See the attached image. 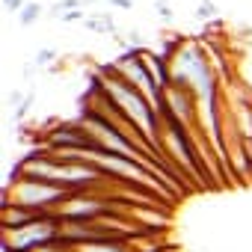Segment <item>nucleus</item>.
<instances>
[{
	"label": "nucleus",
	"mask_w": 252,
	"mask_h": 252,
	"mask_svg": "<svg viewBox=\"0 0 252 252\" xmlns=\"http://www.w3.org/2000/svg\"><path fill=\"white\" fill-rule=\"evenodd\" d=\"M95 92L119 113L125 116L134 128L143 134V140L160 152V128H163V116L155 110V104L146 98L143 89H137L128 77H122L113 65H101L98 80H95Z\"/></svg>",
	"instance_id": "f257e3e1"
},
{
	"label": "nucleus",
	"mask_w": 252,
	"mask_h": 252,
	"mask_svg": "<svg viewBox=\"0 0 252 252\" xmlns=\"http://www.w3.org/2000/svg\"><path fill=\"white\" fill-rule=\"evenodd\" d=\"M169 74H172V83L190 89L199 101L211 104L220 89H217V77H214V65H211V57L205 51L202 42H178L169 54Z\"/></svg>",
	"instance_id": "f03ea898"
},
{
	"label": "nucleus",
	"mask_w": 252,
	"mask_h": 252,
	"mask_svg": "<svg viewBox=\"0 0 252 252\" xmlns=\"http://www.w3.org/2000/svg\"><path fill=\"white\" fill-rule=\"evenodd\" d=\"M65 199H68V190L54 187L48 181H39V178H27V175H18V181L9 178L6 193H3L6 205L30 208V211H39V214H57V208Z\"/></svg>",
	"instance_id": "7ed1b4c3"
},
{
	"label": "nucleus",
	"mask_w": 252,
	"mask_h": 252,
	"mask_svg": "<svg viewBox=\"0 0 252 252\" xmlns=\"http://www.w3.org/2000/svg\"><path fill=\"white\" fill-rule=\"evenodd\" d=\"M57 240H63V220L54 214H45L21 228H3V249L6 252H39Z\"/></svg>",
	"instance_id": "20e7f679"
},
{
	"label": "nucleus",
	"mask_w": 252,
	"mask_h": 252,
	"mask_svg": "<svg viewBox=\"0 0 252 252\" xmlns=\"http://www.w3.org/2000/svg\"><path fill=\"white\" fill-rule=\"evenodd\" d=\"M110 214H113V202L95 196L92 190H83V193H68V199L57 208L54 217H60L63 222H98Z\"/></svg>",
	"instance_id": "39448f33"
},
{
	"label": "nucleus",
	"mask_w": 252,
	"mask_h": 252,
	"mask_svg": "<svg viewBox=\"0 0 252 252\" xmlns=\"http://www.w3.org/2000/svg\"><path fill=\"white\" fill-rule=\"evenodd\" d=\"M83 27H86L89 33H110V36H116V33H119V24L113 21V15H110V12L89 15V18L83 21Z\"/></svg>",
	"instance_id": "423d86ee"
},
{
	"label": "nucleus",
	"mask_w": 252,
	"mask_h": 252,
	"mask_svg": "<svg viewBox=\"0 0 252 252\" xmlns=\"http://www.w3.org/2000/svg\"><path fill=\"white\" fill-rule=\"evenodd\" d=\"M95 3H107V0H57V3H51V18L54 21H60L65 12H71V9H86V6H95Z\"/></svg>",
	"instance_id": "0eeeda50"
},
{
	"label": "nucleus",
	"mask_w": 252,
	"mask_h": 252,
	"mask_svg": "<svg viewBox=\"0 0 252 252\" xmlns=\"http://www.w3.org/2000/svg\"><path fill=\"white\" fill-rule=\"evenodd\" d=\"M42 12H45V6L39 3V0H30V3L18 12V27H24V30H27V27H33V24L42 18Z\"/></svg>",
	"instance_id": "6e6552de"
},
{
	"label": "nucleus",
	"mask_w": 252,
	"mask_h": 252,
	"mask_svg": "<svg viewBox=\"0 0 252 252\" xmlns=\"http://www.w3.org/2000/svg\"><path fill=\"white\" fill-rule=\"evenodd\" d=\"M152 9H155V15H158L163 24H172V21H175V12H172V3H169V0H155Z\"/></svg>",
	"instance_id": "1a4fd4ad"
},
{
	"label": "nucleus",
	"mask_w": 252,
	"mask_h": 252,
	"mask_svg": "<svg viewBox=\"0 0 252 252\" xmlns=\"http://www.w3.org/2000/svg\"><path fill=\"white\" fill-rule=\"evenodd\" d=\"M217 12H220V9H217L214 0H199V6H196V12H193V15H196L199 21H214V18H217Z\"/></svg>",
	"instance_id": "9d476101"
},
{
	"label": "nucleus",
	"mask_w": 252,
	"mask_h": 252,
	"mask_svg": "<svg viewBox=\"0 0 252 252\" xmlns=\"http://www.w3.org/2000/svg\"><path fill=\"white\" fill-rule=\"evenodd\" d=\"M54 60H57V48H39V51H36V57H33V65L45 68V65H51Z\"/></svg>",
	"instance_id": "9b49d317"
},
{
	"label": "nucleus",
	"mask_w": 252,
	"mask_h": 252,
	"mask_svg": "<svg viewBox=\"0 0 252 252\" xmlns=\"http://www.w3.org/2000/svg\"><path fill=\"white\" fill-rule=\"evenodd\" d=\"M240 77H243V86L246 92H252V51L240 60Z\"/></svg>",
	"instance_id": "f8f14e48"
},
{
	"label": "nucleus",
	"mask_w": 252,
	"mask_h": 252,
	"mask_svg": "<svg viewBox=\"0 0 252 252\" xmlns=\"http://www.w3.org/2000/svg\"><path fill=\"white\" fill-rule=\"evenodd\" d=\"M27 3H30V0H3V9H6L9 15H18Z\"/></svg>",
	"instance_id": "ddd939ff"
},
{
	"label": "nucleus",
	"mask_w": 252,
	"mask_h": 252,
	"mask_svg": "<svg viewBox=\"0 0 252 252\" xmlns=\"http://www.w3.org/2000/svg\"><path fill=\"white\" fill-rule=\"evenodd\" d=\"M113 9H134V0H107Z\"/></svg>",
	"instance_id": "4468645a"
},
{
	"label": "nucleus",
	"mask_w": 252,
	"mask_h": 252,
	"mask_svg": "<svg viewBox=\"0 0 252 252\" xmlns=\"http://www.w3.org/2000/svg\"><path fill=\"white\" fill-rule=\"evenodd\" d=\"M158 252H184V249H175V246H169V249H158Z\"/></svg>",
	"instance_id": "2eb2a0df"
}]
</instances>
